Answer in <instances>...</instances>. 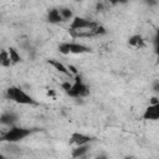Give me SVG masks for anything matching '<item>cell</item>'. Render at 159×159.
I'll list each match as a JSON object with an SVG mask.
<instances>
[{
	"mask_svg": "<svg viewBox=\"0 0 159 159\" xmlns=\"http://www.w3.org/2000/svg\"><path fill=\"white\" fill-rule=\"evenodd\" d=\"M6 97L19 104H26V106H34L36 104L35 99L29 96L25 91H22L20 87H16V86H12V87H9L6 89Z\"/></svg>",
	"mask_w": 159,
	"mask_h": 159,
	"instance_id": "6da1fadb",
	"label": "cell"
},
{
	"mask_svg": "<svg viewBox=\"0 0 159 159\" xmlns=\"http://www.w3.org/2000/svg\"><path fill=\"white\" fill-rule=\"evenodd\" d=\"M32 133V129L21 128V127H11L7 132H5L0 137V142H7V143H16L26 137H29Z\"/></svg>",
	"mask_w": 159,
	"mask_h": 159,
	"instance_id": "7a4b0ae2",
	"label": "cell"
},
{
	"mask_svg": "<svg viewBox=\"0 0 159 159\" xmlns=\"http://www.w3.org/2000/svg\"><path fill=\"white\" fill-rule=\"evenodd\" d=\"M66 93L71 97L81 98V97H86L89 94V88L82 82L80 75H75V83L71 84V87L66 91Z\"/></svg>",
	"mask_w": 159,
	"mask_h": 159,
	"instance_id": "3957f363",
	"label": "cell"
},
{
	"mask_svg": "<svg viewBox=\"0 0 159 159\" xmlns=\"http://www.w3.org/2000/svg\"><path fill=\"white\" fill-rule=\"evenodd\" d=\"M58 51L62 55H68V53L80 55V53L91 52V48L87 47V46H84V45L77 43V42H62V43L58 45Z\"/></svg>",
	"mask_w": 159,
	"mask_h": 159,
	"instance_id": "277c9868",
	"label": "cell"
},
{
	"mask_svg": "<svg viewBox=\"0 0 159 159\" xmlns=\"http://www.w3.org/2000/svg\"><path fill=\"white\" fill-rule=\"evenodd\" d=\"M97 25H98L97 22L91 21L88 19H84V17H81V16H73L72 21L70 24V30H78V29H86V27L94 29Z\"/></svg>",
	"mask_w": 159,
	"mask_h": 159,
	"instance_id": "5b68a950",
	"label": "cell"
},
{
	"mask_svg": "<svg viewBox=\"0 0 159 159\" xmlns=\"http://www.w3.org/2000/svg\"><path fill=\"white\" fill-rule=\"evenodd\" d=\"M143 118L147 120H157L159 119V103L157 104H149L144 113H143Z\"/></svg>",
	"mask_w": 159,
	"mask_h": 159,
	"instance_id": "8992f818",
	"label": "cell"
},
{
	"mask_svg": "<svg viewBox=\"0 0 159 159\" xmlns=\"http://www.w3.org/2000/svg\"><path fill=\"white\" fill-rule=\"evenodd\" d=\"M91 140H92V138L89 135L83 134V133H72V135H71V142L76 145L88 144Z\"/></svg>",
	"mask_w": 159,
	"mask_h": 159,
	"instance_id": "52a82bcc",
	"label": "cell"
},
{
	"mask_svg": "<svg viewBox=\"0 0 159 159\" xmlns=\"http://www.w3.org/2000/svg\"><path fill=\"white\" fill-rule=\"evenodd\" d=\"M16 120H17V117L12 112H5L0 116V123L5 125H12Z\"/></svg>",
	"mask_w": 159,
	"mask_h": 159,
	"instance_id": "ba28073f",
	"label": "cell"
},
{
	"mask_svg": "<svg viewBox=\"0 0 159 159\" xmlns=\"http://www.w3.org/2000/svg\"><path fill=\"white\" fill-rule=\"evenodd\" d=\"M47 21L50 24H60L62 21V17L60 15L58 9L53 7V9H50L48 10V12H47Z\"/></svg>",
	"mask_w": 159,
	"mask_h": 159,
	"instance_id": "9c48e42d",
	"label": "cell"
},
{
	"mask_svg": "<svg viewBox=\"0 0 159 159\" xmlns=\"http://www.w3.org/2000/svg\"><path fill=\"white\" fill-rule=\"evenodd\" d=\"M128 45L132 46V47H135V48H142V47H144L145 41L140 35H133V36L129 37Z\"/></svg>",
	"mask_w": 159,
	"mask_h": 159,
	"instance_id": "30bf717a",
	"label": "cell"
},
{
	"mask_svg": "<svg viewBox=\"0 0 159 159\" xmlns=\"http://www.w3.org/2000/svg\"><path fill=\"white\" fill-rule=\"evenodd\" d=\"M88 149H89V145H88V144L77 145V147L72 150V157H73V158H82V157H84V154L88 152Z\"/></svg>",
	"mask_w": 159,
	"mask_h": 159,
	"instance_id": "8fae6325",
	"label": "cell"
},
{
	"mask_svg": "<svg viewBox=\"0 0 159 159\" xmlns=\"http://www.w3.org/2000/svg\"><path fill=\"white\" fill-rule=\"evenodd\" d=\"M48 63H50L51 66H53L58 72H61V73H63V75H66V76H71L68 68H67L63 63H61L60 61H57V60H48Z\"/></svg>",
	"mask_w": 159,
	"mask_h": 159,
	"instance_id": "7c38bea8",
	"label": "cell"
},
{
	"mask_svg": "<svg viewBox=\"0 0 159 159\" xmlns=\"http://www.w3.org/2000/svg\"><path fill=\"white\" fill-rule=\"evenodd\" d=\"M7 52H9V57H10L11 65H16V63H19V62L21 61L20 55L17 53V51H16L14 47H10V48L7 50Z\"/></svg>",
	"mask_w": 159,
	"mask_h": 159,
	"instance_id": "4fadbf2b",
	"label": "cell"
},
{
	"mask_svg": "<svg viewBox=\"0 0 159 159\" xmlns=\"http://www.w3.org/2000/svg\"><path fill=\"white\" fill-rule=\"evenodd\" d=\"M0 65H2L5 67L11 65V61H10V57H9V52L5 51V50L0 51Z\"/></svg>",
	"mask_w": 159,
	"mask_h": 159,
	"instance_id": "5bb4252c",
	"label": "cell"
},
{
	"mask_svg": "<svg viewBox=\"0 0 159 159\" xmlns=\"http://www.w3.org/2000/svg\"><path fill=\"white\" fill-rule=\"evenodd\" d=\"M58 11H60V15H61V17H62V21L70 20V19L73 17L72 11H71L70 9H67V7H61V9H58Z\"/></svg>",
	"mask_w": 159,
	"mask_h": 159,
	"instance_id": "9a60e30c",
	"label": "cell"
},
{
	"mask_svg": "<svg viewBox=\"0 0 159 159\" xmlns=\"http://www.w3.org/2000/svg\"><path fill=\"white\" fill-rule=\"evenodd\" d=\"M67 68H68L70 73H73V75H78V71H77V68H76L75 66H72V65H68V66H67Z\"/></svg>",
	"mask_w": 159,
	"mask_h": 159,
	"instance_id": "2e32d148",
	"label": "cell"
},
{
	"mask_svg": "<svg viewBox=\"0 0 159 159\" xmlns=\"http://www.w3.org/2000/svg\"><path fill=\"white\" fill-rule=\"evenodd\" d=\"M157 103H159V99H158V97H152L150 98V104H157Z\"/></svg>",
	"mask_w": 159,
	"mask_h": 159,
	"instance_id": "e0dca14e",
	"label": "cell"
},
{
	"mask_svg": "<svg viewBox=\"0 0 159 159\" xmlns=\"http://www.w3.org/2000/svg\"><path fill=\"white\" fill-rule=\"evenodd\" d=\"M111 2H119V1H125V0H109Z\"/></svg>",
	"mask_w": 159,
	"mask_h": 159,
	"instance_id": "ac0fdd59",
	"label": "cell"
},
{
	"mask_svg": "<svg viewBox=\"0 0 159 159\" xmlns=\"http://www.w3.org/2000/svg\"><path fill=\"white\" fill-rule=\"evenodd\" d=\"M0 158H2V154H0Z\"/></svg>",
	"mask_w": 159,
	"mask_h": 159,
	"instance_id": "d6986e66",
	"label": "cell"
},
{
	"mask_svg": "<svg viewBox=\"0 0 159 159\" xmlns=\"http://www.w3.org/2000/svg\"><path fill=\"white\" fill-rule=\"evenodd\" d=\"M76 1H81V0H76Z\"/></svg>",
	"mask_w": 159,
	"mask_h": 159,
	"instance_id": "ffe728a7",
	"label": "cell"
}]
</instances>
